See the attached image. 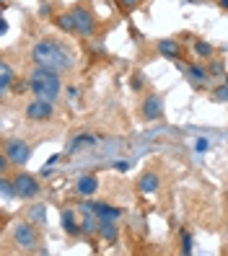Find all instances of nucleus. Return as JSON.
Instances as JSON below:
<instances>
[{
	"label": "nucleus",
	"instance_id": "nucleus-21",
	"mask_svg": "<svg viewBox=\"0 0 228 256\" xmlns=\"http://www.w3.org/2000/svg\"><path fill=\"white\" fill-rule=\"evenodd\" d=\"M207 72L212 75V78H220V75H223V78H225V65L220 62V60H207Z\"/></svg>",
	"mask_w": 228,
	"mask_h": 256
},
{
	"label": "nucleus",
	"instance_id": "nucleus-1",
	"mask_svg": "<svg viewBox=\"0 0 228 256\" xmlns=\"http://www.w3.org/2000/svg\"><path fill=\"white\" fill-rule=\"evenodd\" d=\"M29 60H32V65H37V68H47V70L63 72V75L75 68V54L70 52V47L63 42H57V39H50V36L32 44Z\"/></svg>",
	"mask_w": 228,
	"mask_h": 256
},
{
	"label": "nucleus",
	"instance_id": "nucleus-12",
	"mask_svg": "<svg viewBox=\"0 0 228 256\" xmlns=\"http://www.w3.org/2000/svg\"><path fill=\"white\" fill-rule=\"evenodd\" d=\"M83 210H91V212H96L99 220H117V218H122V210H119V207H112V204H106V202H86Z\"/></svg>",
	"mask_w": 228,
	"mask_h": 256
},
{
	"label": "nucleus",
	"instance_id": "nucleus-3",
	"mask_svg": "<svg viewBox=\"0 0 228 256\" xmlns=\"http://www.w3.org/2000/svg\"><path fill=\"white\" fill-rule=\"evenodd\" d=\"M70 13H73V18H75V26H78V36L91 39V36L96 34L99 21H96V13H94V8H91L88 0H78L75 6H70Z\"/></svg>",
	"mask_w": 228,
	"mask_h": 256
},
{
	"label": "nucleus",
	"instance_id": "nucleus-24",
	"mask_svg": "<svg viewBox=\"0 0 228 256\" xmlns=\"http://www.w3.org/2000/svg\"><path fill=\"white\" fill-rule=\"evenodd\" d=\"M132 91H143V88H145V75L143 72H132Z\"/></svg>",
	"mask_w": 228,
	"mask_h": 256
},
{
	"label": "nucleus",
	"instance_id": "nucleus-18",
	"mask_svg": "<svg viewBox=\"0 0 228 256\" xmlns=\"http://www.w3.org/2000/svg\"><path fill=\"white\" fill-rule=\"evenodd\" d=\"M63 228L68 236H83L81 233V222H75V212L73 210H65L63 212Z\"/></svg>",
	"mask_w": 228,
	"mask_h": 256
},
{
	"label": "nucleus",
	"instance_id": "nucleus-27",
	"mask_svg": "<svg viewBox=\"0 0 228 256\" xmlns=\"http://www.w3.org/2000/svg\"><path fill=\"white\" fill-rule=\"evenodd\" d=\"M114 168H117V171H127L130 163H114Z\"/></svg>",
	"mask_w": 228,
	"mask_h": 256
},
{
	"label": "nucleus",
	"instance_id": "nucleus-25",
	"mask_svg": "<svg viewBox=\"0 0 228 256\" xmlns=\"http://www.w3.org/2000/svg\"><path fill=\"white\" fill-rule=\"evenodd\" d=\"M207 148H210V142H207L205 138H200V140H197V150H200V153H205Z\"/></svg>",
	"mask_w": 228,
	"mask_h": 256
},
{
	"label": "nucleus",
	"instance_id": "nucleus-28",
	"mask_svg": "<svg viewBox=\"0 0 228 256\" xmlns=\"http://www.w3.org/2000/svg\"><path fill=\"white\" fill-rule=\"evenodd\" d=\"M215 3H218V6L223 8V10H228V0H215Z\"/></svg>",
	"mask_w": 228,
	"mask_h": 256
},
{
	"label": "nucleus",
	"instance_id": "nucleus-19",
	"mask_svg": "<svg viewBox=\"0 0 228 256\" xmlns=\"http://www.w3.org/2000/svg\"><path fill=\"white\" fill-rule=\"evenodd\" d=\"M117 225H114V220H101V225H99V236L106 240V244H114L117 240Z\"/></svg>",
	"mask_w": 228,
	"mask_h": 256
},
{
	"label": "nucleus",
	"instance_id": "nucleus-2",
	"mask_svg": "<svg viewBox=\"0 0 228 256\" xmlns=\"http://www.w3.org/2000/svg\"><path fill=\"white\" fill-rule=\"evenodd\" d=\"M29 78V91L37 98H47V101H57L63 94V72H55L47 68H32Z\"/></svg>",
	"mask_w": 228,
	"mask_h": 256
},
{
	"label": "nucleus",
	"instance_id": "nucleus-6",
	"mask_svg": "<svg viewBox=\"0 0 228 256\" xmlns=\"http://www.w3.org/2000/svg\"><path fill=\"white\" fill-rule=\"evenodd\" d=\"M24 116H26V122H32V124H42V122H50V119L55 116V104L47 101V98H32L24 106Z\"/></svg>",
	"mask_w": 228,
	"mask_h": 256
},
{
	"label": "nucleus",
	"instance_id": "nucleus-11",
	"mask_svg": "<svg viewBox=\"0 0 228 256\" xmlns=\"http://www.w3.org/2000/svg\"><path fill=\"white\" fill-rule=\"evenodd\" d=\"M158 186H161V176H158V171L148 168V171H143V174L138 176V192H140V194H156Z\"/></svg>",
	"mask_w": 228,
	"mask_h": 256
},
{
	"label": "nucleus",
	"instance_id": "nucleus-22",
	"mask_svg": "<svg viewBox=\"0 0 228 256\" xmlns=\"http://www.w3.org/2000/svg\"><path fill=\"white\" fill-rule=\"evenodd\" d=\"M212 101H218V104H225L228 101V83L223 80L220 86L212 88Z\"/></svg>",
	"mask_w": 228,
	"mask_h": 256
},
{
	"label": "nucleus",
	"instance_id": "nucleus-7",
	"mask_svg": "<svg viewBox=\"0 0 228 256\" xmlns=\"http://www.w3.org/2000/svg\"><path fill=\"white\" fill-rule=\"evenodd\" d=\"M3 153L8 156V160L13 166H24L29 158H32V145H29L26 140H21V138H11V140L3 142Z\"/></svg>",
	"mask_w": 228,
	"mask_h": 256
},
{
	"label": "nucleus",
	"instance_id": "nucleus-13",
	"mask_svg": "<svg viewBox=\"0 0 228 256\" xmlns=\"http://www.w3.org/2000/svg\"><path fill=\"white\" fill-rule=\"evenodd\" d=\"M16 78H19L16 70L11 68V62H6V60H3V62H0V91H3V96H6V94L11 91V88H13Z\"/></svg>",
	"mask_w": 228,
	"mask_h": 256
},
{
	"label": "nucleus",
	"instance_id": "nucleus-23",
	"mask_svg": "<svg viewBox=\"0 0 228 256\" xmlns=\"http://www.w3.org/2000/svg\"><path fill=\"white\" fill-rule=\"evenodd\" d=\"M179 244H181V254H189L192 251V236L187 230H179Z\"/></svg>",
	"mask_w": 228,
	"mask_h": 256
},
{
	"label": "nucleus",
	"instance_id": "nucleus-16",
	"mask_svg": "<svg viewBox=\"0 0 228 256\" xmlns=\"http://www.w3.org/2000/svg\"><path fill=\"white\" fill-rule=\"evenodd\" d=\"M75 189H78V194H83V197L96 194V189H99V176H81L78 182H75Z\"/></svg>",
	"mask_w": 228,
	"mask_h": 256
},
{
	"label": "nucleus",
	"instance_id": "nucleus-30",
	"mask_svg": "<svg viewBox=\"0 0 228 256\" xmlns=\"http://www.w3.org/2000/svg\"><path fill=\"white\" fill-rule=\"evenodd\" d=\"M225 83H228V72H225Z\"/></svg>",
	"mask_w": 228,
	"mask_h": 256
},
{
	"label": "nucleus",
	"instance_id": "nucleus-9",
	"mask_svg": "<svg viewBox=\"0 0 228 256\" xmlns=\"http://www.w3.org/2000/svg\"><path fill=\"white\" fill-rule=\"evenodd\" d=\"M181 70H184L187 80H189L194 88H205L207 80L212 78V75L207 72V65H205V62H189V65H181Z\"/></svg>",
	"mask_w": 228,
	"mask_h": 256
},
{
	"label": "nucleus",
	"instance_id": "nucleus-5",
	"mask_svg": "<svg viewBox=\"0 0 228 256\" xmlns=\"http://www.w3.org/2000/svg\"><path fill=\"white\" fill-rule=\"evenodd\" d=\"M11 178H13V192H16V200H34V197H39L42 184H39L37 176L26 174V171H16Z\"/></svg>",
	"mask_w": 228,
	"mask_h": 256
},
{
	"label": "nucleus",
	"instance_id": "nucleus-15",
	"mask_svg": "<svg viewBox=\"0 0 228 256\" xmlns=\"http://www.w3.org/2000/svg\"><path fill=\"white\" fill-rule=\"evenodd\" d=\"M96 142H99V138H96V134H75V138L70 140V145H68V153H70V156H75L78 150L94 148Z\"/></svg>",
	"mask_w": 228,
	"mask_h": 256
},
{
	"label": "nucleus",
	"instance_id": "nucleus-4",
	"mask_svg": "<svg viewBox=\"0 0 228 256\" xmlns=\"http://www.w3.org/2000/svg\"><path fill=\"white\" fill-rule=\"evenodd\" d=\"M11 238H13V244H16L19 248H24V251H37V248H39V244H42L37 225H34V222H29V220L13 222Z\"/></svg>",
	"mask_w": 228,
	"mask_h": 256
},
{
	"label": "nucleus",
	"instance_id": "nucleus-8",
	"mask_svg": "<svg viewBox=\"0 0 228 256\" xmlns=\"http://www.w3.org/2000/svg\"><path fill=\"white\" fill-rule=\"evenodd\" d=\"M140 116L145 119V122H158V119L163 116V96L158 94H145L143 96V104H140Z\"/></svg>",
	"mask_w": 228,
	"mask_h": 256
},
{
	"label": "nucleus",
	"instance_id": "nucleus-26",
	"mask_svg": "<svg viewBox=\"0 0 228 256\" xmlns=\"http://www.w3.org/2000/svg\"><path fill=\"white\" fill-rule=\"evenodd\" d=\"M32 218H39V220H42V218H44V210H42V207H32Z\"/></svg>",
	"mask_w": 228,
	"mask_h": 256
},
{
	"label": "nucleus",
	"instance_id": "nucleus-29",
	"mask_svg": "<svg viewBox=\"0 0 228 256\" xmlns=\"http://www.w3.org/2000/svg\"><path fill=\"white\" fill-rule=\"evenodd\" d=\"M187 3H200V0H187Z\"/></svg>",
	"mask_w": 228,
	"mask_h": 256
},
{
	"label": "nucleus",
	"instance_id": "nucleus-20",
	"mask_svg": "<svg viewBox=\"0 0 228 256\" xmlns=\"http://www.w3.org/2000/svg\"><path fill=\"white\" fill-rule=\"evenodd\" d=\"M114 6H117L119 10H122L125 16H130L132 10H138V8L143 6V0H114Z\"/></svg>",
	"mask_w": 228,
	"mask_h": 256
},
{
	"label": "nucleus",
	"instance_id": "nucleus-14",
	"mask_svg": "<svg viewBox=\"0 0 228 256\" xmlns=\"http://www.w3.org/2000/svg\"><path fill=\"white\" fill-rule=\"evenodd\" d=\"M52 24H55L63 34H78V26H75V18H73V13H70V10L57 13V16L52 18Z\"/></svg>",
	"mask_w": 228,
	"mask_h": 256
},
{
	"label": "nucleus",
	"instance_id": "nucleus-17",
	"mask_svg": "<svg viewBox=\"0 0 228 256\" xmlns=\"http://www.w3.org/2000/svg\"><path fill=\"white\" fill-rule=\"evenodd\" d=\"M192 50H194V54L200 60H205V62L215 57V47H212L210 42H205V39H192Z\"/></svg>",
	"mask_w": 228,
	"mask_h": 256
},
{
	"label": "nucleus",
	"instance_id": "nucleus-10",
	"mask_svg": "<svg viewBox=\"0 0 228 256\" xmlns=\"http://www.w3.org/2000/svg\"><path fill=\"white\" fill-rule=\"evenodd\" d=\"M156 52L163 54L166 60H181V57H184V44H181V39L166 36V39L156 42Z\"/></svg>",
	"mask_w": 228,
	"mask_h": 256
}]
</instances>
